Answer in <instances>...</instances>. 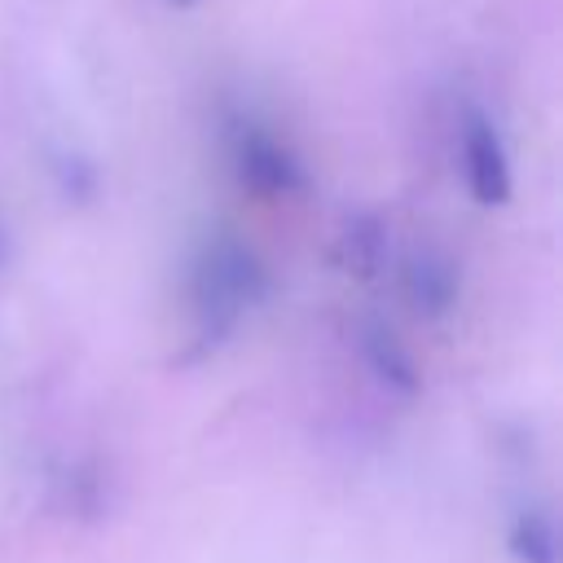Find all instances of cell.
<instances>
[{
	"instance_id": "cell-3",
	"label": "cell",
	"mask_w": 563,
	"mask_h": 563,
	"mask_svg": "<svg viewBox=\"0 0 563 563\" xmlns=\"http://www.w3.org/2000/svg\"><path fill=\"white\" fill-rule=\"evenodd\" d=\"M400 290H405V303L418 317L444 321L462 299V268L449 251L422 242L400 260Z\"/></svg>"
},
{
	"instance_id": "cell-10",
	"label": "cell",
	"mask_w": 563,
	"mask_h": 563,
	"mask_svg": "<svg viewBox=\"0 0 563 563\" xmlns=\"http://www.w3.org/2000/svg\"><path fill=\"white\" fill-rule=\"evenodd\" d=\"M167 4H172V9H198L202 0H167Z\"/></svg>"
},
{
	"instance_id": "cell-1",
	"label": "cell",
	"mask_w": 563,
	"mask_h": 563,
	"mask_svg": "<svg viewBox=\"0 0 563 563\" xmlns=\"http://www.w3.org/2000/svg\"><path fill=\"white\" fill-rule=\"evenodd\" d=\"M273 295V268L268 260L238 233L220 229L211 233L194 260H189V282H185V299H189V325L194 339L189 347L216 352L220 343H229L242 325L246 312H255L264 299Z\"/></svg>"
},
{
	"instance_id": "cell-7",
	"label": "cell",
	"mask_w": 563,
	"mask_h": 563,
	"mask_svg": "<svg viewBox=\"0 0 563 563\" xmlns=\"http://www.w3.org/2000/svg\"><path fill=\"white\" fill-rule=\"evenodd\" d=\"M48 176H53V189L62 194V202H70V207H92L101 198V167L92 154H84L75 145L53 154Z\"/></svg>"
},
{
	"instance_id": "cell-4",
	"label": "cell",
	"mask_w": 563,
	"mask_h": 563,
	"mask_svg": "<svg viewBox=\"0 0 563 563\" xmlns=\"http://www.w3.org/2000/svg\"><path fill=\"white\" fill-rule=\"evenodd\" d=\"M462 172L479 207H501L510 198V154L488 114H471L462 128Z\"/></svg>"
},
{
	"instance_id": "cell-2",
	"label": "cell",
	"mask_w": 563,
	"mask_h": 563,
	"mask_svg": "<svg viewBox=\"0 0 563 563\" xmlns=\"http://www.w3.org/2000/svg\"><path fill=\"white\" fill-rule=\"evenodd\" d=\"M224 150H229V163H233L238 180L255 194L286 198V194L308 189V167H303L299 150L260 114L238 110L224 123Z\"/></svg>"
},
{
	"instance_id": "cell-9",
	"label": "cell",
	"mask_w": 563,
	"mask_h": 563,
	"mask_svg": "<svg viewBox=\"0 0 563 563\" xmlns=\"http://www.w3.org/2000/svg\"><path fill=\"white\" fill-rule=\"evenodd\" d=\"M9 246H13V238H9V229H4V220H0V264L9 260Z\"/></svg>"
},
{
	"instance_id": "cell-6",
	"label": "cell",
	"mask_w": 563,
	"mask_h": 563,
	"mask_svg": "<svg viewBox=\"0 0 563 563\" xmlns=\"http://www.w3.org/2000/svg\"><path fill=\"white\" fill-rule=\"evenodd\" d=\"M339 260L356 277H378L391 260V224L378 211H347L339 224Z\"/></svg>"
},
{
	"instance_id": "cell-8",
	"label": "cell",
	"mask_w": 563,
	"mask_h": 563,
	"mask_svg": "<svg viewBox=\"0 0 563 563\" xmlns=\"http://www.w3.org/2000/svg\"><path fill=\"white\" fill-rule=\"evenodd\" d=\"M510 550L519 563H554L559 559V537H554V519L550 510H523L510 528Z\"/></svg>"
},
{
	"instance_id": "cell-5",
	"label": "cell",
	"mask_w": 563,
	"mask_h": 563,
	"mask_svg": "<svg viewBox=\"0 0 563 563\" xmlns=\"http://www.w3.org/2000/svg\"><path fill=\"white\" fill-rule=\"evenodd\" d=\"M356 352H361L365 369L383 383V391L405 396V400H409V396H418V387H422L418 361H413V352L405 347V339H400L387 321L365 317V321L356 325Z\"/></svg>"
}]
</instances>
